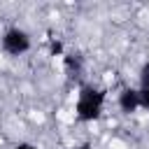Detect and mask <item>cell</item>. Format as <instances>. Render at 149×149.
Returning a JSON list of instances; mask_svg holds the SVG:
<instances>
[{
    "instance_id": "1",
    "label": "cell",
    "mask_w": 149,
    "mask_h": 149,
    "mask_svg": "<svg viewBox=\"0 0 149 149\" xmlns=\"http://www.w3.org/2000/svg\"><path fill=\"white\" fill-rule=\"evenodd\" d=\"M102 107H105V93L91 84L81 86L79 93H77V119L79 121H95L100 114H102Z\"/></svg>"
},
{
    "instance_id": "2",
    "label": "cell",
    "mask_w": 149,
    "mask_h": 149,
    "mask_svg": "<svg viewBox=\"0 0 149 149\" xmlns=\"http://www.w3.org/2000/svg\"><path fill=\"white\" fill-rule=\"evenodd\" d=\"M2 49H5L9 56H21V54H26V51L30 49V37H28V33L21 30V28H9V30H5V35H2Z\"/></svg>"
},
{
    "instance_id": "3",
    "label": "cell",
    "mask_w": 149,
    "mask_h": 149,
    "mask_svg": "<svg viewBox=\"0 0 149 149\" xmlns=\"http://www.w3.org/2000/svg\"><path fill=\"white\" fill-rule=\"evenodd\" d=\"M140 107V95H137V88H123L119 93V109L130 114Z\"/></svg>"
},
{
    "instance_id": "4",
    "label": "cell",
    "mask_w": 149,
    "mask_h": 149,
    "mask_svg": "<svg viewBox=\"0 0 149 149\" xmlns=\"http://www.w3.org/2000/svg\"><path fill=\"white\" fill-rule=\"evenodd\" d=\"M137 95H140V107L149 109V63H144V68H142V72H140Z\"/></svg>"
},
{
    "instance_id": "5",
    "label": "cell",
    "mask_w": 149,
    "mask_h": 149,
    "mask_svg": "<svg viewBox=\"0 0 149 149\" xmlns=\"http://www.w3.org/2000/svg\"><path fill=\"white\" fill-rule=\"evenodd\" d=\"M65 68H68L70 77H77V74L81 72V58H79L77 54H68V56H65Z\"/></svg>"
},
{
    "instance_id": "6",
    "label": "cell",
    "mask_w": 149,
    "mask_h": 149,
    "mask_svg": "<svg viewBox=\"0 0 149 149\" xmlns=\"http://www.w3.org/2000/svg\"><path fill=\"white\" fill-rule=\"evenodd\" d=\"M14 149H37V147H35V144H30V142H19Z\"/></svg>"
},
{
    "instance_id": "7",
    "label": "cell",
    "mask_w": 149,
    "mask_h": 149,
    "mask_svg": "<svg viewBox=\"0 0 149 149\" xmlns=\"http://www.w3.org/2000/svg\"><path fill=\"white\" fill-rule=\"evenodd\" d=\"M74 149H93L91 144H79V147H74Z\"/></svg>"
}]
</instances>
